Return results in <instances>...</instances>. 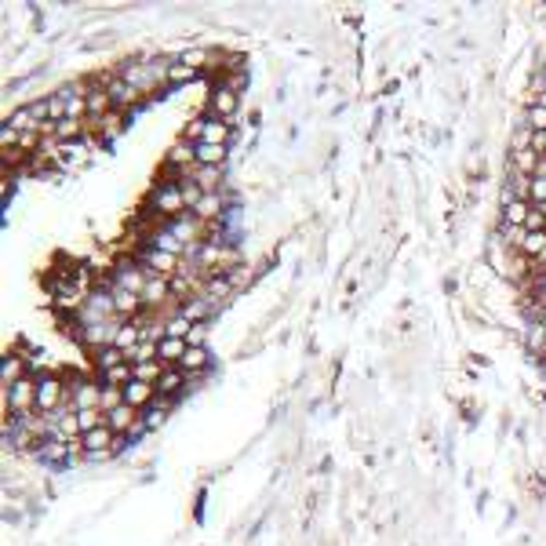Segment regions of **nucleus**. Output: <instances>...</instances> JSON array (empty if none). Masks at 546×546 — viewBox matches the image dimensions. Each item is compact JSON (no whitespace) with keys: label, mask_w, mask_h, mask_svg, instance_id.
<instances>
[{"label":"nucleus","mask_w":546,"mask_h":546,"mask_svg":"<svg viewBox=\"0 0 546 546\" xmlns=\"http://www.w3.org/2000/svg\"><path fill=\"white\" fill-rule=\"evenodd\" d=\"M189 139H194V146H197V142H204V146H226V139H230V120L204 114V117H197L194 124H189Z\"/></svg>","instance_id":"20e7f679"},{"label":"nucleus","mask_w":546,"mask_h":546,"mask_svg":"<svg viewBox=\"0 0 546 546\" xmlns=\"http://www.w3.org/2000/svg\"><path fill=\"white\" fill-rule=\"evenodd\" d=\"M532 150H536L539 157H546V132H536V135H532Z\"/></svg>","instance_id":"79ce46f5"},{"label":"nucleus","mask_w":546,"mask_h":546,"mask_svg":"<svg viewBox=\"0 0 546 546\" xmlns=\"http://www.w3.org/2000/svg\"><path fill=\"white\" fill-rule=\"evenodd\" d=\"M186 350H189L186 339H171V335H164V339H160V361H164L168 368H179V361L186 357Z\"/></svg>","instance_id":"a211bd4d"},{"label":"nucleus","mask_w":546,"mask_h":546,"mask_svg":"<svg viewBox=\"0 0 546 546\" xmlns=\"http://www.w3.org/2000/svg\"><path fill=\"white\" fill-rule=\"evenodd\" d=\"M182 387H186V372H182V368H164V375H160V382H157V393L171 400Z\"/></svg>","instance_id":"6ab92c4d"},{"label":"nucleus","mask_w":546,"mask_h":546,"mask_svg":"<svg viewBox=\"0 0 546 546\" xmlns=\"http://www.w3.org/2000/svg\"><path fill=\"white\" fill-rule=\"evenodd\" d=\"M153 248H160V251H171V255H179V251H182L179 237H175L171 230H157V233H153Z\"/></svg>","instance_id":"72a5a7b5"},{"label":"nucleus","mask_w":546,"mask_h":546,"mask_svg":"<svg viewBox=\"0 0 546 546\" xmlns=\"http://www.w3.org/2000/svg\"><path fill=\"white\" fill-rule=\"evenodd\" d=\"M102 88L109 91V99H114V106H135V102L142 99V91H139L135 84H127V80H124L120 73H117V77H109Z\"/></svg>","instance_id":"f8f14e48"},{"label":"nucleus","mask_w":546,"mask_h":546,"mask_svg":"<svg viewBox=\"0 0 546 546\" xmlns=\"http://www.w3.org/2000/svg\"><path fill=\"white\" fill-rule=\"evenodd\" d=\"M179 58H182V62H189L194 70H201V66H208V58H212V55L201 52V47H194V52H186V55H179Z\"/></svg>","instance_id":"a19ab883"},{"label":"nucleus","mask_w":546,"mask_h":546,"mask_svg":"<svg viewBox=\"0 0 546 546\" xmlns=\"http://www.w3.org/2000/svg\"><path fill=\"white\" fill-rule=\"evenodd\" d=\"M84 106H88V117H91V120H102L106 114H114V99H109L106 88H88Z\"/></svg>","instance_id":"ddd939ff"},{"label":"nucleus","mask_w":546,"mask_h":546,"mask_svg":"<svg viewBox=\"0 0 546 546\" xmlns=\"http://www.w3.org/2000/svg\"><path fill=\"white\" fill-rule=\"evenodd\" d=\"M197 70L189 66L182 58H168V84H186V80H194Z\"/></svg>","instance_id":"b1692460"},{"label":"nucleus","mask_w":546,"mask_h":546,"mask_svg":"<svg viewBox=\"0 0 546 546\" xmlns=\"http://www.w3.org/2000/svg\"><path fill=\"white\" fill-rule=\"evenodd\" d=\"M539 106H546V91H539V99H536Z\"/></svg>","instance_id":"a18cd8bd"},{"label":"nucleus","mask_w":546,"mask_h":546,"mask_svg":"<svg viewBox=\"0 0 546 546\" xmlns=\"http://www.w3.org/2000/svg\"><path fill=\"white\" fill-rule=\"evenodd\" d=\"M536 175H539V179H546V157H539V168H536Z\"/></svg>","instance_id":"c03bdc74"},{"label":"nucleus","mask_w":546,"mask_h":546,"mask_svg":"<svg viewBox=\"0 0 546 546\" xmlns=\"http://www.w3.org/2000/svg\"><path fill=\"white\" fill-rule=\"evenodd\" d=\"M139 343H142V325H135V320H127V325H120L117 328V339H114V346L117 350H124L127 357L139 350Z\"/></svg>","instance_id":"dca6fc26"},{"label":"nucleus","mask_w":546,"mask_h":546,"mask_svg":"<svg viewBox=\"0 0 546 546\" xmlns=\"http://www.w3.org/2000/svg\"><path fill=\"white\" fill-rule=\"evenodd\" d=\"M197 164H212V168H222V160H226V146H204L197 142Z\"/></svg>","instance_id":"393cba45"},{"label":"nucleus","mask_w":546,"mask_h":546,"mask_svg":"<svg viewBox=\"0 0 546 546\" xmlns=\"http://www.w3.org/2000/svg\"><path fill=\"white\" fill-rule=\"evenodd\" d=\"M189 346H204V325H194V332H189Z\"/></svg>","instance_id":"37998d69"},{"label":"nucleus","mask_w":546,"mask_h":546,"mask_svg":"<svg viewBox=\"0 0 546 546\" xmlns=\"http://www.w3.org/2000/svg\"><path fill=\"white\" fill-rule=\"evenodd\" d=\"M19 379H26V361L19 353H4V361H0V382H4V390L15 387Z\"/></svg>","instance_id":"2eb2a0df"},{"label":"nucleus","mask_w":546,"mask_h":546,"mask_svg":"<svg viewBox=\"0 0 546 546\" xmlns=\"http://www.w3.org/2000/svg\"><path fill=\"white\" fill-rule=\"evenodd\" d=\"M120 364H127V353L117 346H106V350L95 353V368H99V372H109V368H120Z\"/></svg>","instance_id":"4be33fe9"},{"label":"nucleus","mask_w":546,"mask_h":546,"mask_svg":"<svg viewBox=\"0 0 546 546\" xmlns=\"http://www.w3.org/2000/svg\"><path fill=\"white\" fill-rule=\"evenodd\" d=\"M168 164L189 171V164H197V150L189 146V142H175V146L168 150Z\"/></svg>","instance_id":"412c9836"},{"label":"nucleus","mask_w":546,"mask_h":546,"mask_svg":"<svg viewBox=\"0 0 546 546\" xmlns=\"http://www.w3.org/2000/svg\"><path fill=\"white\" fill-rule=\"evenodd\" d=\"M204 194H215L219 189V179H222V168H212V164H194V171H186Z\"/></svg>","instance_id":"f3484780"},{"label":"nucleus","mask_w":546,"mask_h":546,"mask_svg":"<svg viewBox=\"0 0 546 546\" xmlns=\"http://www.w3.org/2000/svg\"><path fill=\"white\" fill-rule=\"evenodd\" d=\"M513 168H517L521 175H536L539 168V153L528 146V150H513Z\"/></svg>","instance_id":"a878e982"},{"label":"nucleus","mask_w":546,"mask_h":546,"mask_svg":"<svg viewBox=\"0 0 546 546\" xmlns=\"http://www.w3.org/2000/svg\"><path fill=\"white\" fill-rule=\"evenodd\" d=\"M150 281V273L135 266V263H120L114 270V288H120V292H132V295H142V288H146Z\"/></svg>","instance_id":"9d476101"},{"label":"nucleus","mask_w":546,"mask_h":546,"mask_svg":"<svg viewBox=\"0 0 546 546\" xmlns=\"http://www.w3.org/2000/svg\"><path fill=\"white\" fill-rule=\"evenodd\" d=\"M139 266L146 270V273H153V277H164V273H175L179 270V255H171V251H160V248H146L139 255Z\"/></svg>","instance_id":"1a4fd4ad"},{"label":"nucleus","mask_w":546,"mask_h":546,"mask_svg":"<svg viewBox=\"0 0 546 546\" xmlns=\"http://www.w3.org/2000/svg\"><path fill=\"white\" fill-rule=\"evenodd\" d=\"M120 132H124V117L117 114V109H114V114H106V117L99 120V135H102L106 142H114Z\"/></svg>","instance_id":"cd10ccee"},{"label":"nucleus","mask_w":546,"mask_h":546,"mask_svg":"<svg viewBox=\"0 0 546 546\" xmlns=\"http://www.w3.org/2000/svg\"><path fill=\"white\" fill-rule=\"evenodd\" d=\"M219 212H222V204H219L215 194H204V201L194 208V215H197V219H215Z\"/></svg>","instance_id":"c9c22d12"},{"label":"nucleus","mask_w":546,"mask_h":546,"mask_svg":"<svg viewBox=\"0 0 546 546\" xmlns=\"http://www.w3.org/2000/svg\"><path fill=\"white\" fill-rule=\"evenodd\" d=\"M179 186H182V201H186V208H189V212H194V208H197V204L204 201V189H201V186H197L194 179H189L186 171H182V179H179Z\"/></svg>","instance_id":"c85d7f7f"},{"label":"nucleus","mask_w":546,"mask_h":546,"mask_svg":"<svg viewBox=\"0 0 546 546\" xmlns=\"http://www.w3.org/2000/svg\"><path fill=\"white\" fill-rule=\"evenodd\" d=\"M70 408L73 412H88V408H99L102 412V382H95V379H73Z\"/></svg>","instance_id":"0eeeda50"},{"label":"nucleus","mask_w":546,"mask_h":546,"mask_svg":"<svg viewBox=\"0 0 546 546\" xmlns=\"http://www.w3.org/2000/svg\"><path fill=\"white\" fill-rule=\"evenodd\" d=\"M543 302H546V281H543Z\"/></svg>","instance_id":"49530a36"},{"label":"nucleus","mask_w":546,"mask_h":546,"mask_svg":"<svg viewBox=\"0 0 546 546\" xmlns=\"http://www.w3.org/2000/svg\"><path fill=\"white\" fill-rule=\"evenodd\" d=\"M528 201H532L536 208H546V179L532 175V194H528Z\"/></svg>","instance_id":"58836bf2"},{"label":"nucleus","mask_w":546,"mask_h":546,"mask_svg":"<svg viewBox=\"0 0 546 546\" xmlns=\"http://www.w3.org/2000/svg\"><path fill=\"white\" fill-rule=\"evenodd\" d=\"M189 332H194V320H186V317L164 320V335H171V339H189Z\"/></svg>","instance_id":"2f4dec72"},{"label":"nucleus","mask_w":546,"mask_h":546,"mask_svg":"<svg viewBox=\"0 0 546 546\" xmlns=\"http://www.w3.org/2000/svg\"><path fill=\"white\" fill-rule=\"evenodd\" d=\"M150 208L164 219H179L186 212V201H182V186L179 182H160L153 194H150Z\"/></svg>","instance_id":"39448f33"},{"label":"nucleus","mask_w":546,"mask_h":546,"mask_svg":"<svg viewBox=\"0 0 546 546\" xmlns=\"http://www.w3.org/2000/svg\"><path fill=\"white\" fill-rule=\"evenodd\" d=\"M528 212H532L528 201H506V226H524Z\"/></svg>","instance_id":"bb28decb"},{"label":"nucleus","mask_w":546,"mask_h":546,"mask_svg":"<svg viewBox=\"0 0 546 546\" xmlns=\"http://www.w3.org/2000/svg\"><path fill=\"white\" fill-rule=\"evenodd\" d=\"M117 320H91V325H80V343L84 346H95V350H106V346H114L117 339Z\"/></svg>","instance_id":"6e6552de"},{"label":"nucleus","mask_w":546,"mask_h":546,"mask_svg":"<svg viewBox=\"0 0 546 546\" xmlns=\"http://www.w3.org/2000/svg\"><path fill=\"white\" fill-rule=\"evenodd\" d=\"M109 313H117L114 310V295H88V302H84V325H91V320H109Z\"/></svg>","instance_id":"4468645a"},{"label":"nucleus","mask_w":546,"mask_h":546,"mask_svg":"<svg viewBox=\"0 0 546 546\" xmlns=\"http://www.w3.org/2000/svg\"><path fill=\"white\" fill-rule=\"evenodd\" d=\"M524 237H528L524 226H503V240H506V244H513V248H521Z\"/></svg>","instance_id":"ea45409f"},{"label":"nucleus","mask_w":546,"mask_h":546,"mask_svg":"<svg viewBox=\"0 0 546 546\" xmlns=\"http://www.w3.org/2000/svg\"><path fill=\"white\" fill-rule=\"evenodd\" d=\"M528 127H532V132H546V106L532 102V109H528Z\"/></svg>","instance_id":"4c0bfd02"},{"label":"nucleus","mask_w":546,"mask_h":546,"mask_svg":"<svg viewBox=\"0 0 546 546\" xmlns=\"http://www.w3.org/2000/svg\"><path fill=\"white\" fill-rule=\"evenodd\" d=\"M62 405L70 408V400H66V390H62V382L55 379V375H44V379H37V412L33 415H52V412H58Z\"/></svg>","instance_id":"423d86ee"},{"label":"nucleus","mask_w":546,"mask_h":546,"mask_svg":"<svg viewBox=\"0 0 546 546\" xmlns=\"http://www.w3.org/2000/svg\"><path fill=\"white\" fill-rule=\"evenodd\" d=\"M204 364H208V350H204V346H189V350H186V357L179 361L182 372H201Z\"/></svg>","instance_id":"c756f323"},{"label":"nucleus","mask_w":546,"mask_h":546,"mask_svg":"<svg viewBox=\"0 0 546 546\" xmlns=\"http://www.w3.org/2000/svg\"><path fill=\"white\" fill-rule=\"evenodd\" d=\"M84 95H88L84 84H66V88H58L55 95H47L44 102H47V114H52V124L55 120H66V117H73V120L88 117Z\"/></svg>","instance_id":"f257e3e1"},{"label":"nucleus","mask_w":546,"mask_h":546,"mask_svg":"<svg viewBox=\"0 0 546 546\" xmlns=\"http://www.w3.org/2000/svg\"><path fill=\"white\" fill-rule=\"evenodd\" d=\"M47 292H52V302L58 310H84V302H88V292H84V270L70 273V277H52V284H47Z\"/></svg>","instance_id":"f03ea898"},{"label":"nucleus","mask_w":546,"mask_h":546,"mask_svg":"<svg viewBox=\"0 0 546 546\" xmlns=\"http://www.w3.org/2000/svg\"><path fill=\"white\" fill-rule=\"evenodd\" d=\"M524 255H532V259H546V233H528L524 244H521Z\"/></svg>","instance_id":"473e14b6"},{"label":"nucleus","mask_w":546,"mask_h":546,"mask_svg":"<svg viewBox=\"0 0 546 546\" xmlns=\"http://www.w3.org/2000/svg\"><path fill=\"white\" fill-rule=\"evenodd\" d=\"M543 270H546V259H543Z\"/></svg>","instance_id":"de8ad7c7"},{"label":"nucleus","mask_w":546,"mask_h":546,"mask_svg":"<svg viewBox=\"0 0 546 546\" xmlns=\"http://www.w3.org/2000/svg\"><path fill=\"white\" fill-rule=\"evenodd\" d=\"M4 124H11L19 135H26V132H47V124H52V114H47V102H29V106H19L15 114L4 120Z\"/></svg>","instance_id":"7ed1b4c3"},{"label":"nucleus","mask_w":546,"mask_h":546,"mask_svg":"<svg viewBox=\"0 0 546 546\" xmlns=\"http://www.w3.org/2000/svg\"><path fill=\"white\" fill-rule=\"evenodd\" d=\"M524 230H528V233H546V212H543V208H536V204H532V212H528Z\"/></svg>","instance_id":"e433bc0d"},{"label":"nucleus","mask_w":546,"mask_h":546,"mask_svg":"<svg viewBox=\"0 0 546 546\" xmlns=\"http://www.w3.org/2000/svg\"><path fill=\"white\" fill-rule=\"evenodd\" d=\"M117 408H124V390L120 387H102V412L109 415Z\"/></svg>","instance_id":"f704fd0d"},{"label":"nucleus","mask_w":546,"mask_h":546,"mask_svg":"<svg viewBox=\"0 0 546 546\" xmlns=\"http://www.w3.org/2000/svg\"><path fill=\"white\" fill-rule=\"evenodd\" d=\"M164 295H168V281H164V277H153V273H150L146 288H142V302H160Z\"/></svg>","instance_id":"7c9ffc66"},{"label":"nucleus","mask_w":546,"mask_h":546,"mask_svg":"<svg viewBox=\"0 0 546 546\" xmlns=\"http://www.w3.org/2000/svg\"><path fill=\"white\" fill-rule=\"evenodd\" d=\"M208 114L230 120V117L237 114V91H230L226 84H219L212 95H208Z\"/></svg>","instance_id":"9b49d317"},{"label":"nucleus","mask_w":546,"mask_h":546,"mask_svg":"<svg viewBox=\"0 0 546 546\" xmlns=\"http://www.w3.org/2000/svg\"><path fill=\"white\" fill-rule=\"evenodd\" d=\"M109 295H114V310H117L120 317H127V313H135V310L142 306V295H132V292H120V288H109Z\"/></svg>","instance_id":"5701e85b"},{"label":"nucleus","mask_w":546,"mask_h":546,"mask_svg":"<svg viewBox=\"0 0 546 546\" xmlns=\"http://www.w3.org/2000/svg\"><path fill=\"white\" fill-rule=\"evenodd\" d=\"M80 132H84V120H73V117H66V120H55V124H47V132H44V135H55L58 142H70V139H80Z\"/></svg>","instance_id":"aec40b11"}]
</instances>
